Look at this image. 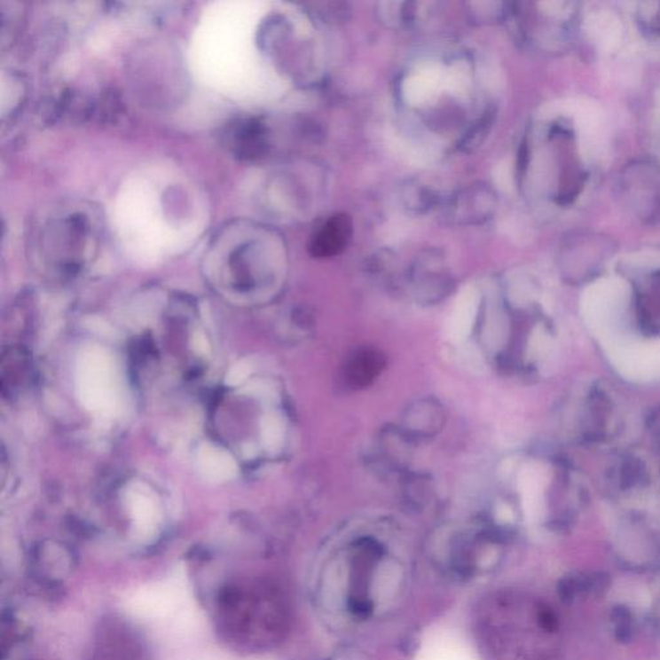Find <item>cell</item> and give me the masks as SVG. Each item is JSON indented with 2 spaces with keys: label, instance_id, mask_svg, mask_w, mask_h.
Instances as JSON below:
<instances>
[{
  "label": "cell",
  "instance_id": "obj_9",
  "mask_svg": "<svg viewBox=\"0 0 660 660\" xmlns=\"http://www.w3.org/2000/svg\"><path fill=\"white\" fill-rule=\"evenodd\" d=\"M198 660H230V659H227L226 656H203V658H200V659H198Z\"/></svg>",
  "mask_w": 660,
  "mask_h": 660
},
{
  "label": "cell",
  "instance_id": "obj_7",
  "mask_svg": "<svg viewBox=\"0 0 660 660\" xmlns=\"http://www.w3.org/2000/svg\"><path fill=\"white\" fill-rule=\"evenodd\" d=\"M133 517L138 522V530L142 536L147 537L153 533L156 522L155 505L149 497L144 494L135 493L130 499Z\"/></svg>",
  "mask_w": 660,
  "mask_h": 660
},
{
  "label": "cell",
  "instance_id": "obj_8",
  "mask_svg": "<svg viewBox=\"0 0 660 660\" xmlns=\"http://www.w3.org/2000/svg\"><path fill=\"white\" fill-rule=\"evenodd\" d=\"M244 374H246V371H243V365L239 364V365H236L235 368L230 372L229 377H227V382H229L230 385H236V383L243 381Z\"/></svg>",
  "mask_w": 660,
  "mask_h": 660
},
{
  "label": "cell",
  "instance_id": "obj_6",
  "mask_svg": "<svg viewBox=\"0 0 660 660\" xmlns=\"http://www.w3.org/2000/svg\"><path fill=\"white\" fill-rule=\"evenodd\" d=\"M199 468L207 479L222 482L235 476L234 460L216 446H204L199 454Z\"/></svg>",
  "mask_w": 660,
  "mask_h": 660
},
{
  "label": "cell",
  "instance_id": "obj_1",
  "mask_svg": "<svg viewBox=\"0 0 660 660\" xmlns=\"http://www.w3.org/2000/svg\"><path fill=\"white\" fill-rule=\"evenodd\" d=\"M127 610L135 618L172 636H186L199 628L198 611L184 569H177L167 579L139 588L127 600Z\"/></svg>",
  "mask_w": 660,
  "mask_h": 660
},
{
  "label": "cell",
  "instance_id": "obj_3",
  "mask_svg": "<svg viewBox=\"0 0 660 660\" xmlns=\"http://www.w3.org/2000/svg\"><path fill=\"white\" fill-rule=\"evenodd\" d=\"M351 235V220L346 215L333 216L312 236L310 250L315 257H333L342 252Z\"/></svg>",
  "mask_w": 660,
  "mask_h": 660
},
{
  "label": "cell",
  "instance_id": "obj_5",
  "mask_svg": "<svg viewBox=\"0 0 660 660\" xmlns=\"http://www.w3.org/2000/svg\"><path fill=\"white\" fill-rule=\"evenodd\" d=\"M405 427L412 434L418 436H429L436 434L443 425L444 412L439 403L435 400H420L406 411Z\"/></svg>",
  "mask_w": 660,
  "mask_h": 660
},
{
  "label": "cell",
  "instance_id": "obj_2",
  "mask_svg": "<svg viewBox=\"0 0 660 660\" xmlns=\"http://www.w3.org/2000/svg\"><path fill=\"white\" fill-rule=\"evenodd\" d=\"M79 392L84 405L93 411H106L115 401V383L110 358L102 352L90 351L79 365Z\"/></svg>",
  "mask_w": 660,
  "mask_h": 660
},
{
  "label": "cell",
  "instance_id": "obj_4",
  "mask_svg": "<svg viewBox=\"0 0 660 660\" xmlns=\"http://www.w3.org/2000/svg\"><path fill=\"white\" fill-rule=\"evenodd\" d=\"M385 357L375 349H363L349 358L344 369L347 385L352 389L371 386L385 369Z\"/></svg>",
  "mask_w": 660,
  "mask_h": 660
}]
</instances>
